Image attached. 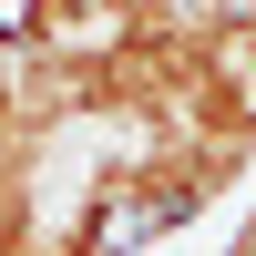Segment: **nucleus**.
<instances>
[{
    "mask_svg": "<svg viewBox=\"0 0 256 256\" xmlns=\"http://www.w3.org/2000/svg\"><path fill=\"white\" fill-rule=\"evenodd\" d=\"M10 31L31 41V52L82 62V72H92V62H113L123 41L144 31V20H134V0H20V20H10Z\"/></svg>",
    "mask_w": 256,
    "mask_h": 256,
    "instance_id": "1",
    "label": "nucleus"
},
{
    "mask_svg": "<svg viewBox=\"0 0 256 256\" xmlns=\"http://www.w3.org/2000/svg\"><path fill=\"white\" fill-rule=\"evenodd\" d=\"M195 123L256 134V31H216V41H205V113Z\"/></svg>",
    "mask_w": 256,
    "mask_h": 256,
    "instance_id": "2",
    "label": "nucleus"
},
{
    "mask_svg": "<svg viewBox=\"0 0 256 256\" xmlns=\"http://www.w3.org/2000/svg\"><path fill=\"white\" fill-rule=\"evenodd\" d=\"M154 10H164V0H134V20H154Z\"/></svg>",
    "mask_w": 256,
    "mask_h": 256,
    "instance_id": "3",
    "label": "nucleus"
}]
</instances>
